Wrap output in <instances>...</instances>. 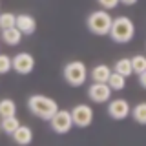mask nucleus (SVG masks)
I'll return each instance as SVG.
<instances>
[{"instance_id":"9","label":"nucleus","mask_w":146,"mask_h":146,"mask_svg":"<svg viewBox=\"0 0 146 146\" xmlns=\"http://www.w3.org/2000/svg\"><path fill=\"white\" fill-rule=\"evenodd\" d=\"M130 104H128L126 99H110L108 100V115L115 121H122L130 115Z\"/></svg>"},{"instance_id":"15","label":"nucleus","mask_w":146,"mask_h":146,"mask_svg":"<svg viewBox=\"0 0 146 146\" xmlns=\"http://www.w3.org/2000/svg\"><path fill=\"white\" fill-rule=\"evenodd\" d=\"M106 84L111 88V91H122L126 88V77H122V75H119V73L111 71V75H110V79H108Z\"/></svg>"},{"instance_id":"12","label":"nucleus","mask_w":146,"mask_h":146,"mask_svg":"<svg viewBox=\"0 0 146 146\" xmlns=\"http://www.w3.org/2000/svg\"><path fill=\"white\" fill-rule=\"evenodd\" d=\"M90 75H91V79H93V82H108L110 75H111V68H110L108 64H97V66L90 71Z\"/></svg>"},{"instance_id":"20","label":"nucleus","mask_w":146,"mask_h":146,"mask_svg":"<svg viewBox=\"0 0 146 146\" xmlns=\"http://www.w3.org/2000/svg\"><path fill=\"white\" fill-rule=\"evenodd\" d=\"M15 27V15L13 13H0V29Z\"/></svg>"},{"instance_id":"13","label":"nucleus","mask_w":146,"mask_h":146,"mask_svg":"<svg viewBox=\"0 0 146 146\" xmlns=\"http://www.w3.org/2000/svg\"><path fill=\"white\" fill-rule=\"evenodd\" d=\"M2 42L7 46H18L22 40V33L17 29V27H11V29H2Z\"/></svg>"},{"instance_id":"11","label":"nucleus","mask_w":146,"mask_h":146,"mask_svg":"<svg viewBox=\"0 0 146 146\" xmlns=\"http://www.w3.org/2000/svg\"><path fill=\"white\" fill-rule=\"evenodd\" d=\"M11 137H13V141H15L18 146H27V144H31V141H33V130H31L29 126L20 124L11 133Z\"/></svg>"},{"instance_id":"6","label":"nucleus","mask_w":146,"mask_h":146,"mask_svg":"<svg viewBox=\"0 0 146 146\" xmlns=\"http://www.w3.org/2000/svg\"><path fill=\"white\" fill-rule=\"evenodd\" d=\"M49 126L55 133H68L71 130L73 122H71V115H70V110H57L55 115L49 119Z\"/></svg>"},{"instance_id":"2","label":"nucleus","mask_w":146,"mask_h":146,"mask_svg":"<svg viewBox=\"0 0 146 146\" xmlns=\"http://www.w3.org/2000/svg\"><path fill=\"white\" fill-rule=\"evenodd\" d=\"M108 35L111 36L113 42L117 44H126L133 38L135 35V26L128 17H117L111 18V26H110Z\"/></svg>"},{"instance_id":"24","label":"nucleus","mask_w":146,"mask_h":146,"mask_svg":"<svg viewBox=\"0 0 146 146\" xmlns=\"http://www.w3.org/2000/svg\"><path fill=\"white\" fill-rule=\"evenodd\" d=\"M119 2L126 4V6H133V4H137V0H119Z\"/></svg>"},{"instance_id":"21","label":"nucleus","mask_w":146,"mask_h":146,"mask_svg":"<svg viewBox=\"0 0 146 146\" xmlns=\"http://www.w3.org/2000/svg\"><path fill=\"white\" fill-rule=\"evenodd\" d=\"M9 71H11V57L6 53H0V75Z\"/></svg>"},{"instance_id":"10","label":"nucleus","mask_w":146,"mask_h":146,"mask_svg":"<svg viewBox=\"0 0 146 146\" xmlns=\"http://www.w3.org/2000/svg\"><path fill=\"white\" fill-rule=\"evenodd\" d=\"M15 27L22 35H33L36 31V20L31 15H15Z\"/></svg>"},{"instance_id":"7","label":"nucleus","mask_w":146,"mask_h":146,"mask_svg":"<svg viewBox=\"0 0 146 146\" xmlns=\"http://www.w3.org/2000/svg\"><path fill=\"white\" fill-rule=\"evenodd\" d=\"M11 70H15L20 75H29L35 70V58L31 53H17L15 57H11Z\"/></svg>"},{"instance_id":"16","label":"nucleus","mask_w":146,"mask_h":146,"mask_svg":"<svg viewBox=\"0 0 146 146\" xmlns=\"http://www.w3.org/2000/svg\"><path fill=\"white\" fill-rule=\"evenodd\" d=\"M17 113V104L11 99H2L0 100V117H13Z\"/></svg>"},{"instance_id":"5","label":"nucleus","mask_w":146,"mask_h":146,"mask_svg":"<svg viewBox=\"0 0 146 146\" xmlns=\"http://www.w3.org/2000/svg\"><path fill=\"white\" fill-rule=\"evenodd\" d=\"M70 115H71V122L79 128H86L93 122V110L88 104L73 106V110H70Z\"/></svg>"},{"instance_id":"3","label":"nucleus","mask_w":146,"mask_h":146,"mask_svg":"<svg viewBox=\"0 0 146 146\" xmlns=\"http://www.w3.org/2000/svg\"><path fill=\"white\" fill-rule=\"evenodd\" d=\"M111 15L106 11V9H97V11H93L91 15L88 17V29L91 31L93 35H108L110 31V26H111Z\"/></svg>"},{"instance_id":"17","label":"nucleus","mask_w":146,"mask_h":146,"mask_svg":"<svg viewBox=\"0 0 146 146\" xmlns=\"http://www.w3.org/2000/svg\"><path fill=\"white\" fill-rule=\"evenodd\" d=\"M113 71L119 73V75L122 77H130L131 73V64H130V58H121V60L115 62V66H113Z\"/></svg>"},{"instance_id":"1","label":"nucleus","mask_w":146,"mask_h":146,"mask_svg":"<svg viewBox=\"0 0 146 146\" xmlns=\"http://www.w3.org/2000/svg\"><path fill=\"white\" fill-rule=\"evenodd\" d=\"M27 108H29V111L33 113L35 117L49 121V119L55 115V111L58 110V104L55 102L51 97L35 93V95H31V97L27 99Z\"/></svg>"},{"instance_id":"4","label":"nucleus","mask_w":146,"mask_h":146,"mask_svg":"<svg viewBox=\"0 0 146 146\" xmlns=\"http://www.w3.org/2000/svg\"><path fill=\"white\" fill-rule=\"evenodd\" d=\"M62 75L70 86H82L88 79V68L82 60H73L64 66Z\"/></svg>"},{"instance_id":"23","label":"nucleus","mask_w":146,"mask_h":146,"mask_svg":"<svg viewBox=\"0 0 146 146\" xmlns=\"http://www.w3.org/2000/svg\"><path fill=\"white\" fill-rule=\"evenodd\" d=\"M139 84L143 86V88H146V71L139 73Z\"/></svg>"},{"instance_id":"14","label":"nucleus","mask_w":146,"mask_h":146,"mask_svg":"<svg viewBox=\"0 0 146 146\" xmlns=\"http://www.w3.org/2000/svg\"><path fill=\"white\" fill-rule=\"evenodd\" d=\"M20 124H22V122L18 121V117H15V115H13V117H4L2 121H0V130H2L4 133L11 135Z\"/></svg>"},{"instance_id":"22","label":"nucleus","mask_w":146,"mask_h":146,"mask_svg":"<svg viewBox=\"0 0 146 146\" xmlns=\"http://www.w3.org/2000/svg\"><path fill=\"white\" fill-rule=\"evenodd\" d=\"M99 6L102 9H106V11H110V9H115L119 6V0H97Z\"/></svg>"},{"instance_id":"19","label":"nucleus","mask_w":146,"mask_h":146,"mask_svg":"<svg viewBox=\"0 0 146 146\" xmlns=\"http://www.w3.org/2000/svg\"><path fill=\"white\" fill-rule=\"evenodd\" d=\"M131 115H133V119L139 124H146V102H139L137 106H133L130 110Z\"/></svg>"},{"instance_id":"8","label":"nucleus","mask_w":146,"mask_h":146,"mask_svg":"<svg viewBox=\"0 0 146 146\" xmlns=\"http://www.w3.org/2000/svg\"><path fill=\"white\" fill-rule=\"evenodd\" d=\"M88 97L91 102H97V104L108 102L111 99V88L106 82H93L88 88Z\"/></svg>"},{"instance_id":"18","label":"nucleus","mask_w":146,"mask_h":146,"mask_svg":"<svg viewBox=\"0 0 146 146\" xmlns=\"http://www.w3.org/2000/svg\"><path fill=\"white\" fill-rule=\"evenodd\" d=\"M130 64H131V71L137 73V75L146 71V57L144 55H135V57H131Z\"/></svg>"}]
</instances>
